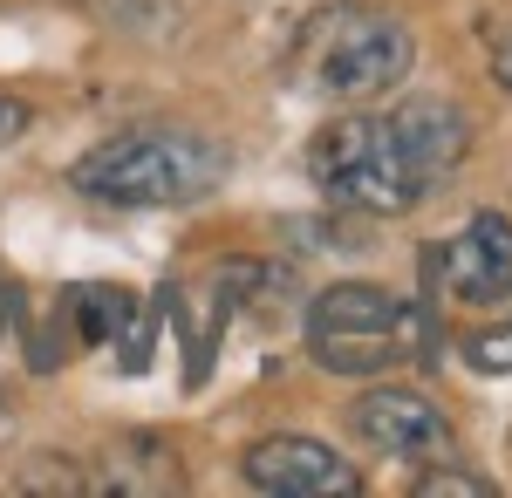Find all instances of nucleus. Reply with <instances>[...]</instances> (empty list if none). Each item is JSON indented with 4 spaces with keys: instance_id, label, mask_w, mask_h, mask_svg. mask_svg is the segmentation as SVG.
Here are the masks:
<instances>
[{
    "instance_id": "obj_1",
    "label": "nucleus",
    "mask_w": 512,
    "mask_h": 498,
    "mask_svg": "<svg viewBox=\"0 0 512 498\" xmlns=\"http://www.w3.org/2000/svg\"><path fill=\"white\" fill-rule=\"evenodd\" d=\"M472 157V116L451 96H410L396 110H355L321 123L308 144V185L335 212L403 219Z\"/></svg>"
},
{
    "instance_id": "obj_2",
    "label": "nucleus",
    "mask_w": 512,
    "mask_h": 498,
    "mask_svg": "<svg viewBox=\"0 0 512 498\" xmlns=\"http://www.w3.org/2000/svg\"><path fill=\"white\" fill-rule=\"evenodd\" d=\"M308 355L328 376H396L444 355L437 301H410L376 280H342L308 307Z\"/></svg>"
},
{
    "instance_id": "obj_3",
    "label": "nucleus",
    "mask_w": 512,
    "mask_h": 498,
    "mask_svg": "<svg viewBox=\"0 0 512 498\" xmlns=\"http://www.w3.org/2000/svg\"><path fill=\"white\" fill-rule=\"evenodd\" d=\"M233 151L219 137L198 130H164V123H137L69 164V185L96 205H130V212H158V205H198L226 185Z\"/></svg>"
},
{
    "instance_id": "obj_4",
    "label": "nucleus",
    "mask_w": 512,
    "mask_h": 498,
    "mask_svg": "<svg viewBox=\"0 0 512 498\" xmlns=\"http://www.w3.org/2000/svg\"><path fill=\"white\" fill-rule=\"evenodd\" d=\"M410 62H417V41L383 7H328V14H315L308 69L328 96H342V103L383 96L410 76Z\"/></svg>"
},
{
    "instance_id": "obj_5",
    "label": "nucleus",
    "mask_w": 512,
    "mask_h": 498,
    "mask_svg": "<svg viewBox=\"0 0 512 498\" xmlns=\"http://www.w3.org/2000/svg\"><path fill=\"white\" fill-rule=\"evenodd\" d=\"M431 294L465 307H506L512 301V219L506 212H478L465 232L437 239L424 253Z\"/></svg>"
},
{
    "instance_id": "obj_6",
    "label": "nucleus",
    "mask_w": 512,
    "mask_h": 498,
    "mask_svg": "<svg viewBox=\"0 0 512 498\" xmlns=\"http://www.w3.org/2000/svg\"><path fill=\"white\" fill-rule=\"evenodd\" d=\"M349 423H355V437H362L369 451H383V458H396V464H437V458L458 451L451 417L437 410L431 396H417V389H403V383L362 389Z\"/></svg>"
},
{
    "instance_id": "obj_7",
    "label": "nucleus",
    "mask_w": 512,
    "mask_h": 498,
    "mask_svg": "<svg viewBox=\"0 0 512 498\" xmlns=\"http://www.w3.org/2000/svg\"><path fill=\"white\" fill-rule=\"evenodd\" d=\"M246 485L253 492H274V498H355L362 492V471L335 444L280 430V437H260L246 451Z\"/></svg>"
},
{
    "instance_id": "obj_8",
    "label": "nucleus",
    "mask_w": 512,
    "mask_h": 498,
    "mask_svg": "<svg viewBox=\"0 0 512 498\" xmlns=\"http://www.w3.org/2000/svg\"><path fill=\"white\" fill-rule=\"evenodd\" d=\"M69 307H76V328H82V342H130L123 348V362L137 369L144 362V335H137V301L123 294V287H76L69 294Z\"/></svg>"
},
{
    "instance_id": "obj_9",
    "label": "nucleus",
    "mask_w": 512,
    "mask_h": 498,
    "mask_svg": "<svg viewBox=\"0 0 512 498\" xmlns=\"http://www.w3.org/2000/svg\"><path fill=\"white\" fill-rule=\"evenodd\" d=\"M499 485L492 478H472V471H458L451 458L424 464V478H417V498H492Z\"/></svg>"
},
{
    "instance_id": "obj_10",
    "label": "nucleus",
    "mask_w": 512,
    "mask_h": 498,
    "mask_svg": "<svg viewBox=\"0 0 512 498\" xmlns=\"http://www.w3.org/2000/svg\"><path fill=\"white\" fill-rule=\"evenodd\" d=\"M28 130H35V103H28V96H14V89H0V151H7V144H21Z\"/></svg>"
},
{
    "instance_id": "obj_11",
    "label": "nucleus",
    "mask_w": 512,
    "mask_h": 498,
    "mask_svg": "<svg viewBox=\"0 0 512 498\" xmlns=\"http://www.w3.org/2000/svg\"><path fill=\"white\" fill-rule=\"evenodd\" d=\"M472 362H478V369H492V376H506V369H512V328L478 335V342H472Z\"/></svg>"
},
{
    "instance_id": "obj_12",
    "label": "nucleus",
    "mask_w": 512,
    "mask_h": 498,
    "mask_svg": "<svg viewBox=\"0 0 512 498\" xmlns=\"http://www.w3.org/2000/svg\"><path fill=\"white\" fill-rule=\"evenodd\" d=\"M492 76H499V89L512 96V35H499V41H492Z\"/></svg>"
}]
</instances>
